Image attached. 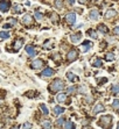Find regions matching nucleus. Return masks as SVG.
<instances>
[{"label": "nucleus", "mask_w": 119, "mask_h": 129, "mask_svg": "<svg viewBox=\"0 0 119 129\" xmlns=\"http://www.w3.org/2000/svg\"><path fill=\"white\" fill-rule=\"evenodd\" d=\"M40 107H41V110L46 114V115H48V113H49V110H48V108H47V106L46 105H43V103H41L40 105Z\"/></svg>", "instance_id": "obj_23"}, {"label": "nucleus", "mask_w": 119, "mask_h": 129, "mask_svg": "<svg viewBox=\"0 0 119 129\" xmlns=\"http://www.w3.org/2000/svg\"><path fill=\"white\" fill-rule=\"evenodd\" d=\"M42 18H43V16H42V14L41 13H39V12L35 13V19L36 20H42Z\"/></svg>", "instance_id": "obj_32"}, {"label": "nucleus", "mask_w": 119, "mask_h": 129, "mask_svg": "<svg viewBox=\"0 0 119 129\" xmlns=\"http://www.w3.org/2000/svg\"><path fill=\"white\" fill-rule=\"evenodd\" d=\"M93 66H97V68L102 66V61H100V59H97V61L93 63Z\"/></svg>", "instance_id": "obj_31"}, {"label": "nucleus", "mask_w": 119, "mask_h": 129, "mask_svg": "<svg viewBox=\"0 0 119 129\" xmlns=\"http://www.w3.org/2000/svg\"><path fill=\"white\" fill-rule=\"evenodd\" d=\"M66 98H67V95L64 93H60V94H57V97H56V100H57L59 102H63V101H66Z\"/></svg>", "instance_id": "obj_17"}, {"label": "nucleus", "mask_w": 119, "mask_h": 129, "mask_svg": "<svg viewBox=\"0 0 119 129\" xmlns=\"http://www.w3.org/2000/svg\"><path fill=\"white\" fill-rule=\"evenodd\" d=\"M26 51H27V54H28L29 56H35V55H36V51H35L34 47H32V45H27L26 47Z\"/></svg>", "instance_id": "obj_10"}, {"label": "nucleus", "mask_w": 119, "mask_h": 129, "mask_svg": "<svg viewBox=\"0 0 119 129\" xmlns=\"http://www.w3.org/2000/svg\"><path fill=\"white\" fill-rule=\"evenodd\" d=\"M112 106H113V108H119V99H116V100L113 101Z\"/></svg>", "instance_id": "obj_29"}, {"label": "nucleus", "mask_w": 119, "mask_h": 129, "mask_svg": "<svg viewBox=\"0 0 119 129\" xmlns=\"http://www.w3.org/2000/svg\"><path fill=\"white\" fill-rule=\"evenodd\" d=\"M67 58H68V61H75L76 58H77V51L76 50H71V51L68 54V56H67Z\"/></svg>", "instance_id": "obj_7"}, {"label": "nucleus", "mask_w": 119, "mask_h": 129, "mask_svg": "<svg viewBox=\"0 0 119 129\" xmlns=\"http://www.w3.org/2000/svg\"><path fill=\"white\" fill-rule=\"evenodd\" d=\"M55 5H56V7H57V8H61V7H62V5H63V1L56 0V1H55Z\"/></svg>", "instance_id": "obj_30"}, {"label": "nucleus", "mask_w": 119, "mask_h": 129, "mask_svg": "<svg viewBox=\"0 0 119 129\" xmlns=\"http://www.w3.org/2000/svg\"><path fill=\"white\" fill-rule=\"evenodd\" d=\"M117 129H119V123H118V126H117Z\"/></svg>", "instance_id": "obj_40"}, {"label": "nucleus", "mask_w": 119, "mask_h": 129, "mask_svg": "<svg viewBox=\"0 0 119 129\" xmlns=\"http://www.w3.org/2000/svg\"><path fill=\"white\" fill-rule=\"evenodd\" d=\"M42 128L43 129H50L52 128V123H50V121H48V120L43 121V122H42Z\"/></svg>", "instance_id": "obj_18"}, {"label": "nucleus", "mask_w": 119, "mask_h": 129, "mask_svg": "<svg viewBox=\"0 0 119 129\" xmlns=\"http://www.w3.org/2000/svg\"><path fill=\"white\" fill-rule=\"evenodd\" d=\"M75 90H76L75 86H70V87L68 88V92H69V93H73V92H75Z\"/></svg>", "instance_id": "obj_33"}, {"label": "nucleus", "mask_w": 119, "mask_h": 129, "mask_svg": "<svg viewBox=\"0 0 119 129\" xmlns=\"http://www.w3.org/2000/svg\"><path fill=\"white\" fill-rule=\"evenodd\" d=\"M64 129H74V124H73V122H70V121L66 122V124H64Z\"/></svg>", "instance_id": "obj_24"}, {"label": "nucleus", "mask_w": 119, "mask_h": 129, "mask_svg": "<svg viewBox=\"0 0 119 129\" xmlns=\"http://www.w3.org/2000/svg\"><path fill=\"white\" fill-rule=\"evenodd\" d=\"M82 39V34L81 33H77V34H73L71 36H70V40H71V42H73L74 44H78L79 41Z\"/></svg>", "instance_id": "obj_2"}, {"label": "nucleus", "mask_w": 119, "mask_h": 129, "mask_svg": "<svg viewBox=\"0 0 119 129\" xmlns=\"http://www.w3.org/2000/svg\"><path fill=\"white\" fill-rule=\"evenodd\" d=\"M113 33H114L116 35H119V27H116V28L113 29Z\"/></svg>", "instance_id": "obj_34"}, {"label": "nucleus", "mask_w": 119, "mask_h": 129, "mask_svg": "<svg viewBox=\"0 0 119 129\" xmlns=\"http://www.w3.org/2000/svg\"><path fill=\"white\" fill-rule=\"evenodd\" d=\"M98 30L102 34H107V32H109V29H107V27L104 26V25H100V26L98 27Z\"/></svg>", "instance_id": "obj_19"}, {"label": "nucleus", "mask_w": 119, "mask_h": 129, "mask_svg": "<svg viewBox=\"0 0 119 129\" xmlns=\"http://www.w3.org/2000/svg\"><path fill=\"white\" fill-rule=\"evenodd\" d=\"M9 21H11V22H12V23H14V25H15V23H16V21H15V20H14V19H9Z\"/></svg>", "instance_id": "obj_38"}, {"label": "nucleus", "mask_w": 119, "mask_h": 129, "mask_svg": "<svg viewBox=\"0 0 119 129\" xmlns=\"http://www.w3.org/2000/svg\"><path fill=\"white\" fill-rule=\"evenodd\" d=\"M114 15H117V12H116L114 9H109L105 14V18L106 19H110V18H113Z\"/></svg>", "instance_id": "obj_14"}, {"label": "nucleus", "mask_w": 119, "mask_h": 129, "mask_svg": "<svg viewBox=\"0 0 119 129\" xmlns=\"http://www.w3.org/2000/svg\"><path fill=\"white\" fill-rule=\"evenodd\" d=\"M100 121H102V122H105L106 124H109V123H111V121H112V116H111V115H105V116H103Z\"/></svg>", "instance_id": "obj_15"}, {"label": "nucleus", "mask_w": 119, "mask_h": 129, "mask_svg": "<svg viewBox=\"0 0 119 129\" xmlns=\"http://www.w3.org/2000/svg\"><path fill=\"white\" fill-rule=\"evenodd\" d=\"M23 129H32V123L30 122H25L23 123Z\"/></svg>", "instance_id": "obj_28"}, {"label": "nucleus", "mask_w": 119, "mask_h": 129, "mask_svg": "<svg viewBox=\"0 0 119 129\" xmlns=\"http://www.w3.org/2000/svg\"><path fill=\"white\" fill-rule=\"evenodd\" d=\"M112 92L113 93H119V85H117V84H114V85H112Z\"/></svg>", "instance_id": "obj_25"}, {"label": "nucleus", "mask_w": 119, "mask_h": 129, "mask_svg": "<svg viewBox=\"0 0 119 129\" xmlns=\"http://www.w3.org/2000/svg\"><path fill=\"white\" fill-rule=\"evenodd\" d=\"M103 110H104L103 105H102V103H98V105H96V107H95V109H93V113H95V114H97V113L103 112Z\"/></svg>", "instance_id": "obj_16"}, {"label": "nucleus", "mask_w": 119, "mask_h": 129, "mask_svg": "<svg viewBox=\"0 0 119 129\" xmlns=\"http://www.w3.org/2000/svg\"><path fill=\"white\" fill-rule=\"evenodd\" d=\"M105 58H106V61H113V59H114V55H113L112 52H111V54H107L105 56Z\"/></svg>", "instance_id": "obj_26"}, {"label": "nucleus", "mask_w": 119, "mask_h": 129, "mask_svg": "<svg viewBox=\"0 0 119 129\" xmlns=\"http://www.w3.org/2000/svg\"><path fill=\"white\" fill-rule=\"evenodd\" d=\"M118 110H119V109H118Z\"/></svg>", "instance_id": "obj_41"}, {"label": "nucleus", "mask_w": 119, "mask_h": 129, "mask_svg": "<svg viewBox=\"0 0 119 129\" xmlns=\"http://www.w3.org/2000/svg\"><path fill=\"white\" fill-rule=\"evenodd\" d=\"M67 77H68V79H69L70 81H73V80H77V77H76L74 73H71V72H68V73H67Z\"/></svg>", "instance_id": "obj_21"}, {"label": "nucleus", "mask_w": 119, "mask_h": 129, "mask_svg": "<svg viewBox=\"0 0 119 129\" xmlns=\"http://www.w3.org/2000/svg\"><path fill=\"white\" fill-rule=\"evenodd\" d=\"M9 33L8 32H0V39L2 40H6V39H9Z\"/></svg>", "instance_id": "obj_20"}, {"label": "nucleus", "mask_w": 119, "mask_h": 129, "mask_svg": "<svg viewBox=\"0 0 119 129\" xmlns=\"http://www.w3.org/2000/svg\"><path fill=\"white\" fill-rule=\"evenodd\" d=\"M22 44H23V40H18V41H15V43H14V50H19L20 48L22 47Z\"/></svg>", "instance_id": "obj_12"}, {"label": "nucleus", "mask_w": 119, "mask_h": 129, "mask_svg": "<svg viewBox=\"0 0 119 129\" xmlns=\"http://www.w3.org/2000/svg\"><path fill=\"white\" fill-rule=\"evenodd\" d=\"M42 64H43V62H42L41 59H35L33 63H32V68H33V69H40V68L42 66Z\"/></svg>", "instance_id": "obj_9"}, {"label": "nucleus", "mask_w": 119, "mask_h": 129, "mask_svg": "<svg viewBox=\"0 0 119 129\" xmlns=\"http://www.w3.org/2000/svg\"><path fill=\"white\" fill-rule=\"evenodd\" d=\"M11 27H12V25H8V23L4 25V28H5V29H8V28H11Z\"/></svg>", "instance_id": "obj_36"}, {"label": "nucleus", "mask_w": 119, "mask_h": 129, "mask_svg": "<svg viewBox=\"0 0 119 129\" xmlns=\"http://www.w3.org/2000/svg\"><path fill=\"white\" fill-rule=\"evenodd\" d=\"M13 9H14V12H16V13H20V12H22V8H21V6H20V5H15Z\"/></svg>", "instance_id": "obj_27"}, {"label": "nucleus", "mask_w": 119, "mask_h": 129, "mask_svg": "<svg viewBox=\"0 0 119 129\" xmlns=\"http://www.w3.org/2000/svg\"><path fill=\"white\" fill-rule=\"evenodd\" d=\"M67 21L70 23V25H74L75 22H76V14L75 13H68L66 16Z\"/></svg>", "instance_id": "obj_4"}, {"label": "nucleus", "mask_w": 119, "mask_h": 129, "mask_svg": "<svg viewBox=\"0 0 119 129\" xmlns=\"http://www.w3.org/2000/svg\"><path fill=\"white\" fill-rule=\"evenodd\" d=\"M12 129H19V127H18V126H15V127H13Z\"/></svg>", "instance_id": "obj_39"}, {"label": "nucleus", "mask_w": 119, "mask_h": 129, "mask_svg": "<svg viewBox=\"0 0 119 129\" xmlns=\"http://www.w3.org/2000/svg\"><path fill=\"white\" fill-rule=\"evenodd\" d=\"M22 22H23L25 25H29V23H32V16H30L29 14L23 15V18H22Z\"/></svg>", "instance_id": "obj_11"}, {"label": "nucleus", "mask_w": 119, "mask_h": 129, "mask_svg": "<svg viewBox=\"0 0 119 129\" xmlns=\"http://www.w3.org/2000/svg\"><path fill=\"white\" fill-rule=\"evenodd\" d=\"M11 2L9 1H0V11L1 12H7L9 9Z\"/></svg>", "instance_id": "obj_3"}, {"label": "nucleus", "mask_w": 119, "mask_h": 129, "mask_svg": "<svg viewBox=\"0 0 119 129\" xmlns=\"http://www.w3.org/2000/svg\"><path fill=\"white\" fill-rule=\"evenodd\" d=\"M90 48H91V43H90L89 41H84V43H83V45H82L81 50H82V52H86Z\"/></svg>", "instance_id": "obj_8"}, {"label": "nucleus", "mask_w": 119, "mask_h": 129, "mask_svg": "<svg viewBox=\"0 0 119 129\" xmlns=\"http://www.w3.org/2000/svg\"><path fill=\"white\" fill-rule=\"evenodd\" d=\"M54 70L50 69V68H46L43 71H42V77H52L54 75Z\"/></svg>", "instance_id": "obj_6"}, {"label": "nucleus", "mask_w": 119, "mask_h": 129, "mask_svg": "<svg viewBox=\"0 0 119 129\" xmlns=\"http://www.w3.org/2000/svg\"><path fill=\"white\" fill-rule=\"evenodd\" d=\"M64 112V108L63 107H61V106H56V107H54V114L55 115H60V114H62Z\"/></svg>", "instance_id": "obj_13"}, {"label": "nucleus", "mask_w": 119, "mask_h": 129, "mask_svg": "<svg viewBox=\"0 0 119 129\" xmlns=\"http://www.w3.org/2000/svg\"><path fill=\"white\" fill-rule=\"evenodd\" d=\"M63 121H64V120H63V117H61V119H59V120H57V124H62V123H63Z\"/></svg>", "instance_id": "obj_35"}, {"label": "nucleus", "mask_w": 119, "mask_h": 129, "mask_svg": "<svg viewBox=\"0 0 119 129\" xmlns=\"http://www.w3.org/2000/svg\"><path fill=\"white\" fill-rule=\"evenodd\" d=\"M98 16H99V12L97 11V9H91V11H90V13H89V18H90V20L96 21V20L98 19Z\"/></svg>", "instance_id": "obj_5"}, {"label": "nucleus", "mask_w": 119, "mask_h": 129, "mask_svg": "<svg viewBox=\"0 0 119 129\" xmlns=\"http://www.w3.org/2000/svg\"><path fill=\"white\" fill-rule=\"evenodd\" d=\"M63 86H64V84H63V81L61 79H55L52 86H50V88H52V91H60L63 88Z\"/></svg>", "instance_id": "obj_1"}, {"label": "nucleus", "mask_w": 119, "mask_h": 129, "mask_svg": "<svg viewBox=\"0 0 119 129\" xmlns=\"http://www.w3.org/2000/svg\"><path fill=\"white\" fill-rule=\"evenodd\" d=\"M67 2H68V4H69V5H74V4H75V1H71V0H70V1H67Z\"/></svg>", "instance_id": "obj_37"}, {"label": "nucleus", "mask_w": 119, "mask_h": 129, "mask_svg": "<svg viewBox=\"0 0 119 129\" xmlns=\"http://www.w3.org/2000/svg\"><path fill=\"white\" fill-rule=\"evenodd\" d=\"M88 34H89V36H91L92 39H98V35L96 34V32L95 30H92V29H90V30H88Z\"/></svg>", "instance_id": "obj_22"}]
</instances>
